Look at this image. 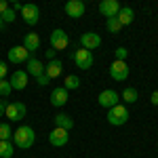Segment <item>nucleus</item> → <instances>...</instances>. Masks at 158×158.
I'll return each instance as SVG.
<instances>
[{
	"label": "nucleus",
	"instance_id": "nucleus-34",
	"mask_svg": "<svg viewBox=\"0 0 158 158\" xmlns=\"http://www.w3.org/2000/svg\"><path fill=\"white\" fill-rule=\"evenodd\" d=\"M11 9H13V11H15V13H17V11L21 13V9H23V4H19V2L15 0V2H13V6H11Z\"/></svg>",
	"mask_w": 158,
	"mask_h": 158
},
{
	"label": "nucleus",
	"instance_id": "nucleus-36",
	"mask_svg": "<svg viewBox=\"0 0 158 158\" xmlns=\"http://www.w3.org/2000/svg\"><path fill=\"white\" fill-rule=\"evenodd\" d=\"M2 27H4V21H2V17H0V30H2Z\"/></svg>",
	"mask_w": 158,
	"mask_h": 158
},
{
	"label": "nucleus",
	"instance_id": "nucleus-10",
	"mask_svg": "<svg viewBox=\"0 0 158 158\" xmlns=\"http://www.w3.org/2000/svg\"><path fill=\"white\" fill-rule=\"evenodd\" d=\"M97 101H99L101 108H108L110 110V108H114V106H118V93H116L114 89H106V91L99 93Z\"/></svg>",
	"mask_w": 158,
	"mask_h": 158
},
{
	"label": "nucleus",
	"instance_id": "nucleus-16",
	"mask_svg": "<svg viewBox=\"0 0 158 158\" xmlns=\"http://www.w3.org/2000/svg\"><path fill=\"white\" fill-rule=\"evenodd\" d=\"M61 72H63V63H61L59 59H53V61H49V63L44 65V76H47L49 80L61 76Z\"/></svg>",
	"mask_w": 158,
	"mask_h": 158
},
{
	"label": "nucleus",
	"instance_id": "nucleus-29",
	"mask_svg": "<svg viewBox=\"0 0 158 158\" xmlns=\"http://www.w3.org/2000/svg\"><path fill=\"white\" fill-rule=\"evenodd\" d=\"M36 82H38V86H47L51 80L47 78V76H44V74H42V76H38V78H36Z\"/></svg>",
	"mask_w": 158,
	"mask_h": 158
},
{
	"label": "nucleus",
	"instance_id": "nucleus-12",
	"mask_svg": "<svg viewBox=\"0 0 158 158\" xmlns=\"http://www.w3.org/2000/svg\"><path fill=\"white\" fill-rule=\"evenodd\" d=\"M70 131H63V129H53L51 131V135H49V143L51 146H55V148H63L65 143H68V139H70Z\"/></svg>",
	"mask_w": 158,
	"mask_h": 158
},
{
	"label": "nucleus",
	"instance_id": "nucleus-6",
	"mask_svg": "<svg viewBox=\"0 0 158 158\" xmlns=\"http://www.w3.org/2000/svg\"><path fill=\"white\" fill-rule=\"evenodd\" d=\"M110 76H112V80H116V82H122V80H127L129 78V65H127V61H116L110 65Z\"/></svg>",
	"mask_w": 158,
	"mask_h": 158
},
{
	"label": "nucleus",
	"instance_id": "nucleus-28",
	"mask_svg": "<svg viewBox=\"0 0 158 158\" xmlns=\"http://www.w3.org/2000/svg\"><path fill=\"white\" fill-rule=\"evenodd\" d=\"M127 55H129V51L124 49V47H116V51H114L116 61H124V59H127Z\"/></svg>",
	"mask_w": 158,
	"mask_h": 158
},
{
	"label": "nucleus",
	"instance_id": "nucleus-24",
	"mask_svg": "<svg viewBox=\"0 0 158 158\" xmlns=\"http://www.w3.org/2000/svg\"><path fill=\"white\" fill-rule=\"evenodd\" d=\"M13 137V129L9 122H0V141H11Z\"/></svg>",
	"mask_w": 158,
	"mask_h": 158
},
{
	"label": "nucleus",
	"instance_id": "nucleus-35",
	"mask_svg": "<svg viewBox=\"0 0 158 158\" xmlns=\"http://www.w3.org/2000/svg\"><path fill=\"white\" fill-rule=\"evenodd\" d=\"M4 112H6V103L0 101V116H4Z\"/></svg>",
	"mask_w": 158,
	"mask_h": 158
},
{
	"label": "nucleus",
	"instance_id": "nucleus-25",
	"mask_svg": "<svg viewBox=\"0 0 158 158\" xmlns=\"http://www.w3.org/2000/svg\"><path fill=\"white\" fill-rule=\"evenodd\" d=\"M106 27H108V32H112V34H118V32L122 30L118 17H110V19H106Z\"/></svg>",
	"mask_w": 158,
	"mask_h": 158
},
{
	"label": "nucleus",
	"instance_id": "nucleus-17",
	"mask_svg": "<svg viewBox=\"0 0 158 158\" xmlns=\"http://www.w3.org/2000/svg\"><path fill=\"white\" fill-rule=\"evenodd\" d=\"M23 47L27 53H36L40 49V36H38L36 32H30V34H25L23 36Z\"/></svg>",
	"mask_w": 158,
	"mask_h": 158
},
{
	"label": "nucleus",
	"instance_id": "nucleus-27",
	"mask_svg": "<svg viewBox=\"0 0 158 158\" xmlns=\"http://www.w3.org/2000/svg\"><path fill=\"white\" fill-rule=\"evenodd\" d=\"M0 17H2V21H4V23H13V21H15V17H17V13L13 11V9H6Z\"/></svg>",
	"mask_w": 158,
	"mask_h": 158
},
{
	"label": "nucleus",
	"instance_id": "nucleus-2",
	"mask_svg": "<svg viewBox=\"0 0 158 158\" xmlns=\"http://www.w3.org/2000/svg\"><path fill=\"white\" fill-rule=\"evenodd\" d=\"M106 118H108V122L112 127H122V124H127V120H129V110H127V106L118 103V106L108 110V116Z\"/></svg>",
	"mask_w": 158,
	"mask_h": 158
},
{
	"label": "nucleus",
	"instance_id": "nucleus-30",
	"mask_svg": "<svg viewBox=\"0 0 158 158\" xmlns=\"http://www.w3.org/2000/svg\"><path fill=\"white\" fill-rule=\"evenodd\" d=\"M6 72H9V68H6V63L4 61H0V80L6 76Z\"/></svg>",
	"mask_w": 158,
	"mask_h": 158
},
{
	"label": "nucleus",
	"instance_id": "nucleus-11",
	"mask_svg": "<svg viewBox=\"0 0 158 158\" xmlns=\"http://www.w3.org/2000/svg\"><path fill=\"white\" fill-rule=\"evenodd\" d=\"M99 13L110 19V17H118V13H120V4H118V0H101V4H99Z\"/></svg>",
	"mask_w": 158,
	"mask_h": 158
},
{
	"label": "nucleus",
	"instance_id": "nucleus-14",
	"mask_svg": "<svg viewBox=\"0 0 158 158\" xmlns=\"http://www.w3.org/2000/svg\"><path fill=\"white\" fill-rule=\"evenodd\" d=\"M27 72H23V70H17V72H13L11 74V89L13 91H23L25 86H27Z\"/></svg>",
	"mask_w": 158,
	"mask_h": 158
},
{
	"label": "nucleus",
	"instance_id": "nucleus-19",
	"mask_svg": "<svg viewBox=\"0 0 158 158\" xmlns=\"http://www.w3.org/2000/svg\"><path fill=\"white\" fill-rule=\"evenodd\" d=\"M53 120H55V127H57V129H63V131H70L74 127V118L68 116V114H63V112H59Z\"/></svg>",
	"mask_w": 158,
	"mask_h": 158
},
{
	"label": "nucleus",
	"instance_id": "nucleus-8",
	"mask_svg": "<svg viewBox=\"0 0 158 158\" xmlns=\"http://www.w3.org/2000/svg\"><path fill=\"white\" fill-rule=\"evenodd\" d=\"M30 55H32V53H27L23 44H17V47L9 49V61L15 63V65H19V63H27Z\"/></svg>",
	"mask_w": 158,
	"mask_h": 158
},
{
	"label": "nucleus",
	"instance_id": "nucleus-7",
	"mask_svg": "<svg viewBox=\"0 0 158 158\" xmlns=\"http://www.w3.org/2000/svg\"><path fill=\"white\" fill-rule=\"evenodd\" d=\"M21 17H23V21L27 25H36L38 19H40V9H38L34 2L23 4V9H21Z\"/></svg>",
	"mask_w": 158,
	"mask_h": 158
},
{
	"label": "nucleus",
	"instance_id": "nucleus-26",
	"mask_svg": "<svg viewBox=\"0 0 158 158\" xmlns=\"http://www.w3.org/2000/svg\"><path fill=\"white\" fill-rule=\"evenodd\" d=\"M11 93H13V89H11V82L2 78V80H0V97H9Z\"/></svg>",
	"mask_w": 158,
	"mask_h": 158
},
{
	"label": "nucleus",
	"instance_id": "nucleus-13",
	"mask_svg": "<svg viewBox=\"0 0 158 158\" xmlns=\"http://www.w3.org/2000/svg\"><path fill=\"white\" fill-rule=\"evenodd\" d=\"M86 6L82 0H70L68 4H65V13H68V17H72V19H80L82 15H85Z\"/></svg>",
	"mask_w": 158,
	"mask_h": 158
},
{
	"label": "nucleus",
	"instance_id": "nucleus-3",
	"mask_svg": "<svg viewBox=\"0 0 158 158\" xmlns=\"http://www.w3.org/2000/svg\"><path fill=\"white\" fill-rule=\"evenodd\" d=\"M25 112H27L25 103H21V101H11V103H6V112H4V116H6L11 122H19V120H23V118H25Z\"/></svg>",
	"mask_w": 158,
	"mask_h": 158
},
{
	"label": "nucleus",
	"instance_id": "nucleus-15",
	"mask_svg": "<svg viewBox=\"0 0 158 158\" xmlns=\"http://www.w3.org/2000/svg\"><path fill=\"white\" fill-rule=\"evenodd\" d=\"M68 93H70V91H65L63 86H55V89L51 91V103H53L55 108L65 106V103H68Z\"/></svg>",
	"mask_w": 158,
	"mask_h": 158
},
{
	"label": "nucleus",
	"instance_id": "nucleus-5",
	"mask_svg": "<svg viewBox=\"0 0 158 158\" xmlns=\"http://www.w3.org/2000/svg\"><path fill=\"white\" fill-rule=\"evenodd\" d=\"M70 47V36L61 30V27H57V30H53L51 32V49L53 51H63Z\"/></svg>",
	"mask_w": 158,
	"mask_h": 158
},
{
	"label": "nucleus",
	"instance_id": "nucleus-20",
	"mask_svg": "<svg viewBox=\"0 0 158 158\" xmlns=\"http://www.w3.org/2000/svg\"><path fill=\"white\" fill-rule=\"evenodd\" d=\"M135 19V13L131 6H120V13H118V21H120V25L124 27V25H131Z\"/></svg>",
	"mask_w": 158,
	"mask_h": 158
},
{
	"label": "nucleus",
	"instance_id": "nucleus-31",
	"mask_svg": "<svg viewBox=\"0 0 158 158\" xmlns=\"http://www.w3.org/2000/svg\"><path fill=\"white\" fill-rule=\"evenodd\" d=\"M150 101H152V106H158V91H152V95H150Z\"/></svg>",
	"mask_w": 158,
	"mask_h": 158
},
{
	"label": "nucleus",
	"instance_id": "nucleus-18",
	"mask_svg": "<svg viewBox=\"0 0 158 158\" xmlns=\"http://www.w3.org/2000/svg\"><path fill=\"white\" fill-rule=\"evenodd\" d=\"M27 76H34V78H38V76H42L44 74V65H42V61L36 59V57H30L27 59Z\"/></svg>",
	"mask_w": 158,
	"mask_h": 158
},
{
	"label": "nucleus",
	"instance_id": "nucleus-21",
	"mask_svg": "<svg viewBox=\"0 0 158 158\" xmlns=\"http://www.w3.org/2000/svg\"><path fill=\"white\" fill-rule=\"evenodd\" d=\"M78 86H80V78L74 76V74H68L65 80H63V89H65V91H76Z\"/></svg>",
	"mask_w": 158,
	"mask_h": 158
},
{
	"label": "nucleus",
	"instance_id": "nucleus-23",
	"mask_svg": "<svg viewBox=\"0 0 158 158\" xmlns=\"http://www.w3.org/2000/svg\"><path fill=\"white\" fill-rule=\"evenodd\" d=\"M139 99V93L135 91L133 86H127L124 91H122V101H127V103H135Z\"/></svg>",
	"mask_w": 158,
	"mask_h": 158
},
{
	"label": "nucleus",
	"instance_id": "nucleus-33",
	"mask_svg": "<svg viewBox=\"0 0 158 158\" xmlns=\"http://www.w3.org/2000/svg\"><path fill=\"white\" fill-rule=\"evenodd\" d=\"M55 53H57V51L49 49V51H47V53H44V55H47V59H49V61H53V59H55Z\"/></svg>",
	"mask_w": 158,
	"mask_h": 158
},
{
	"label": "nucleus",
	"instance_id": "nucleus-1",
	"mask_svg": "<svg viewBox=\"0 0 158 158\" xmlns=\"http://www.w3.org/2000/svg\"><path fill=\"white\" fill-rule=\"evenodd\" d=\"M11 141H13V146L19 148V150H30V148L36 143V133H34L32 127L21 124V127H17V131H13Z\"/></svg>",
	"mask_w": 158,
	"mask_h": 158
},
{
	"label": "nucleus",
	"instance_id": "nucleus-9",
	"mask_svg": "<svg viewBox=\"0 0 158 158\" xmlns=\"http://www.w3.org/2000/svg\"><path fill=\"white\" fill-rule=\"evenodd\" d=\"M80 44H82V49H86V51L93 53L95 49L101 47V36L95 34V32H85V34L80 36Z\"/></svg>",
	"mask_w": 158,
	"mask_h": 158
},
{
	"label": "nucleus",
	"instance_id": "nucleus-32",
	"mask_svg": "<svg viewBox=\"0 0 158 158\" xmlns=\"http://www.w3.org/2000/svg\"><path fill=\"white\" fill-rule=\"evenodd\" d=\"M6 9H11V6H9V2H6V0H0V15L6 11Z\"/></svg>",
	"mask_w": 158,
	"mask_h": 158
},
{
	"label": "nucleus",
	"instance_id": "nucleus-4",
	"mask_svg": "<svg viewBox=\"0 0 158 158\" xmlns=\"http://www.w3.org/2000/svg\"><path fill=\"white\" fill-rule=\"evenodd\" d=\"M93 61H95V57H93L91 51H86V49L74 51V63H76L78 70H91L93 68Z\"/></svg>",
	"mask_w": 158,
	"mask_h": 158
},
{
	"label": "nucleus",
	"instance_id": "nucleus-22",
	"mask_svg": "<svg viewBox=\"0 0 158 158\" xmlns=\"http://www.w3.org/2000/svg\"><path fill=\"white\" fill-rule=\"evenodd\" d=\"M13 154H15L13 141H0V158H13Z\"/></svg>",
	"mask_w": 158,
	"mask_h": 158
}]
</instances>
